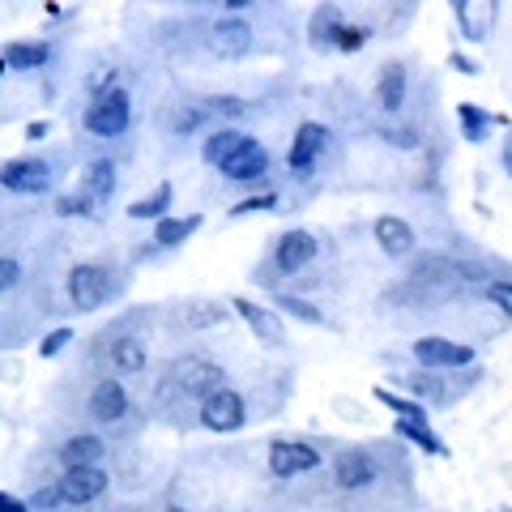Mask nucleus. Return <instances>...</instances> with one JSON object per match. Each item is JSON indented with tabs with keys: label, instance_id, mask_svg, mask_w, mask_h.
Returning a JSON list of instances; mask_svg holds the SVG:
<instances>
[{
	"label": "nucleus",
	"instance_id": "f257e3e1",
	"mask_svg": "<svg viewBox=\"0 0 512 512\" xmlns=\"http://www.w3.org/2000/svg\"><path fill=\"white\" fill-rule=\"evenodd\" d=\"M227 389V372H222V363L205 359V355H180L167 363L163 372V384H158V393H175V397H188V402H205L210 393Z\"/></svg>",
	"mask_w": 512,
	"mask_h": 512
},
{
	"label": "nucleus",
	"instance_id": "f03ea898",
	"mask_svg": "<svg viewBox=\"0 0 512 512\" xmlns=\"http://www.w3.org/2000/svg\"><path fill=\"white\" fill-rule=\"evenodd\" d=\"M308 35L316 47H325V52H342V56H355L363 52L367 43H372L376 30L372 26H363V22H350L342 5H320L312 13V26H308Z\"/></svg>",
	"mask_w": 512,
	"mask_h": 512
},
{
	"label": "nucleus",
	"instance_id": "7ed1b4c3",
	"mask_svg": "<svg viewBox=\"0 0 512 512\" xmlns=\"http://www.w3.org/2000/svg\"><path fill=\"white\" fill-rule=\"evenodd\" d=\"M82 128L99 141H120L128 128H133V94L124 86L99 90L82 111Z\"/></svg>",
	"mask_w": 512,
	"mask_h": 512
},
{
	"label": "nucleus",
	"instance_id": "20e7f679",
	"mask_svg": "<svg viewBox=\"0 0 512 512\" xmlns=\"http://www.w3.org/2000/svg\"><path fill=\"white\" fill-rule=\"evenodd\" d=\"M410 355L423 372H470V367L478 363V350L470 342L440 338V333H427V338L410 342Z\"/></svg>",
	"mask_w": 512,
	"mask_h": 512
},
{
	"label": "nucleus",
	"instance_id": "39448f33",
	"mask_svg": "<svg viewBox=\"0 0 512 512\" xmlns=\"http://www.w3.org/2000/svg\"><path fill=\"white\" fill-rule=\"evenodd\" d=\"M64 291H69V303L77 312H99L103 303L116 295V278H111V269L99 265V261H82L69 269V278H64Z\"/></svg>",
	"mask_w": 512,
	"mask_h": 512
},
{
	"label": "nucleus",
	"instance_id": "423d86ee",
	"mask_svg": "<svg viewBox=\"0 0 512 512\" xmlns=\"http://www.w3.org/2000/svg\"><path fill=\"white\" fill-rule=\"evenodd\" d=\"M0 188L13 192V197H47L56 188V167L39 154H22V158H9L0 167Z\"/></svg>",
	"mask_w": 512,
	"mask_h": 512
},
{
	"label": "nucleus",
	"instance_id": "0eeeda50",
	"mask_svg": "<svg viewBox=\"0 0 512 512\" xmlns=\"http://www.w3.org/2000/svg\"><path fill=\"white\" fill-rule=\"evenodd\" d=\"M197 423H201L205 431H214V436H235V431L248 427V397L227 384V389L210 393V397H205V402L197 406Z\"/></svg>",
	"mask_w": 512,
	"mask_h": 512
},
{
	"label": "nucleus",
	"instance_id": "6e6552de",
	"mask_svg": "<svg viewBox=\"0 0 512 512\" xmlns=\"http://www.w3.org/2000/svg\"><path fill=\"white\" fill-rule=\"evenodd\" d=\"M333 146V128L320 120H303L291 137V150H286V167H291L295 180H308V175L320 167V158Z\"/></svg>",
	"mask_w": 512,
	"mask_h": 512
},
{
	"label": "nucleus",
	"instance_id": "1a4fd4ad",
	"mask_svg": "<svg viewBox=\"0 0 512 512\" xmlns=\"http://www.w3.org/2000/svg\"><path fill=\"white\" fill-rule=\"evenodd\" d=\"M265 461H269V478L291 483V478H299V474H312L325 457H320V448L312 440H274Z\"/></svg>",
	"mask_w": 512,
	"mask_h": 512
},
{
	"label": "nucleus",
	"instance_id": "9d476101",
	"mask_svg": "<svg viewBox=\"0 0 512 512\" xmlns=\"http://www.w3.org/2000/svg\"><path fill=\"white\" fill-rule=\"evenodd\" d=\"M380 483V461L376 453H367V448H342L338 457H333V487L342 495H359L367 487Z\"/></svg>",
	"mask_w": 512,
	"mask_h": 512
},
{
	"label": "nucleus",
	"instance_id": "9b49d317",
	"mask_svg": "<svg viewBox=\"0 0 512 512\" xmlns=\"http://www.w3.org/2000/svg\"><path fill=\"white\" fill-rule=\"evenodd\" d=\"M231 312L244 320V325L252 329V338L269 346V350H282L286 342H291V333H286V320L274 312V308H265V303H256V299H244V295H235L231 299Z\"/></svg>",
	"mask_w": 512,
	"mask_h": 512
},
{
	"label": "nucleus",
	"instance_id": "f8f14e48",
	"mask_svg": "<svg viewBox=\"0 0 512 512\" xmlns=\"http://www.w3.org/2000/svg\"><path fill=\"white\" fill-rule=\"evenodd\" d=\"M56 487H60V500L69 508H86V504H94V500H103L107 495L111 474L103 466H77V470H64L56 478Z\"/></svg>",
	"mask_w": 512,
	"mask_h": 512
},
{
	"label": "nucleus",
	"instance_id": "ddd939ff",
	"mask_svg": "<svg viewBox=\"0 0 512 512\" xmlns=\"http://www.w3.org/2000/svg\"><path fill=\"white\" fill-rule=\"evenodd\" d=\"M128 410H133V402H128V389L116 380V376H103V380H94V389L86 397V414L99 427H116L128 419Z\"/></svg>",
	"mask_w": 512,
	"mask_h": 512
},
{
	"label": "nucleus",
	"instance_id": "4468645a",
	"mask_svg": "<svg viewBox=\"0 0 512 512\" xmlns=\"http://www.w3.org/2000/svg\"><path fill=\"white\" fill-rule=\"evenodd\" d=\"M252 43H256V30L244 18H218L205 30V47H210V56H218V60H244L252 52Z\"/></svg>",
	"mask_w": 512,
	"mask_h": 512
},
{
	"label": "nucleus",
	"instance_id": "2eb2a0df",
	"mask_svg": "<svg viewBox=\"0 0 512 512\" xmlns=\"http://www.w3.org/2000/svg\"><path fill=\"white\" fill-rule=\"evenodd\" d=\"M316 252H320V239H316L312 231L295 227V231L278 235V244H274V269H278V278H295V274H303V269L316 261Z\"/></svg>",
	"mask_w": 512,
	"mask_h": 512
},
{
	"label": "nucleus",
	"instance_id": "dca6fc26",
	"mask_svg": "<svg viewBox=\"0 0 512 512\" xmlns=\"http://www.w3.org/2000/svg\"><path fill=\"white\" fill-rule=\"evenodd\" d=\"M116 188H120V167L111 163V158H94V163H86V171H82L77 197L86 201L90 218H99V210H107V201L116 197Z\"/></svg>",
	"mask_w": 512,
	"mask_h": 512
},
{
	"label": "nucleus",
	"instance_id": "f3484780",
	"mask_svg": "<svg viewBox=\"0 0 512 512\" xmlns=\"http://www.w3.org/2000/svg\"><path fill=\"white\" fill-rule=\"evenodd\" d=\"M269 163H274V158H269V150L261 146V141L256 137H244V146H239L227 163L218 167V175L227 184H261L265 180V171H269Z\"/></svg>",
	"mask_w": 512,
	"mask_h": 512
},
{
	"label": "nucleus",
	"instance_id": "a211bd4d",
	"mask_svg": "<svg viewBox=\"0 0 512 512\" xmlns=\"http://www.w3.org/2000/svg\"><path fill=\"white\" fill-rule=\"evenodd\" d=\"M372 239H376V248L389 256V261H406V256L419 248V235H414V227L406 218H397V214H380L372 222Z\"/></svg>",
	"mask_w": 512,
	"mask_h": 512
},
{
	"label": "nucleus",
	"instance_id": "6ab92c4d",
	"mask_svg": "<svg viewBox=\"0 0 512 512\" xmlns=\"http://www.w3.org/2000/svg\"><path fill=\"white\" fill-rule=\"evenodd\" d=\"M0 60H5V73H39L56 60V47L47 39H9L0 47Z\"/></svg>",
	"mask_w": 512,
	"mask_h": 512
},
{
	"label": "nucleus",
	"instance_id": "aec40b11",
	"mask_svg": "<svg viewBox=\"0 0 512 512\" xmlns=\"http://www.w3.org/2000/svg\"><path fill=\"white\" fill-rule=\"evenodd\" d=\"M453 18H457V30L466 43H487L495 18H500V5H495V0H457Z\"/></svg>",
	"mask_w": 512,
	"mask_h": 512
},
{
	"label": "nucleus",
	"instance_id": "412c9836",
	"mask_svg": "<svg viewBox=\"0 0 512 512\" xmlns=\"http://www.w3.org/2000/svg\"><path fill=\"white\" fill-rule=\"evenodd\" d=\"M107 359H111V367H116L120 376H141L146 372V363H150V342L141 338V333H120V338L111 342Z\"/></svg>",
	"mask_w": 512,
	"mask_h": 512
},
{
	"label": "nucleus",
	"instance_id": "4be33fe9",
	"mask_svg": "<svg viewBox=\"0 0 512 512\" xmlns=\"http://www.w3.org/2000/svg\"><path fill=\"white\" fill-rule=\"evenodd\" d=\"M60 466L64 470H77V466H103V457H107V444L103 436H94V431H82V436H69L60 444Z\"/></svg>",
	"mask_w": 512,
	"mask_h": 512
},
{
	"label": "nucleus",
	"instance_id": "5701e85b",
	"mask_svg": "<svg viewBox=\"0 0 512 512\" xmlns=\"http://www.w3.org/2000/svg\"><path fill=\"white\" fill-rule=\"evenodd\" d=\"M406 99H410V73H406V64H389V69L376 77V103H380V111L397 116V111L406 107Z\"/></svg>",
	"mask_w": 512,
	"mask_h": 512
},
{
	"label": "nucleus",
	"instance_id": "b1692460",
	"mask_svg": "<svg viewBox=\"0 0 512 512\" xmlns=\"http://www.w3.org/2000/svg\"><path fill=\"white\" fill-rule=\"evenodd\" d=\"M500 124H504V120L491 116L487 107H478V103H457V128H461V137H466L470 146H483V141H491V133H495Z\"/></svg>",
	"mask_w": 512,
	"mask_h": 512
},
{
	"label": "nucleus",
	"instance_id": "393cba45",
	"mask_svg": "<svg viewBox=\"0 0 512 512\" xmlns=\"http://www.w3.org/2000/svg\"><path fill=\"white\" fill-rule=\"evenodd\" d=\"M201 222H205L201 214H171V218H163V222L154 227V248H158V252L184 248L188 239L201 231Z\"/></svg>",
	"mask_w": 512,
	"mask_h": 512
},
{
	"label": "nucleus",
	"instance_id": "a878e982",
	"mask_svg": "<svg viewBox=\"0 0 512 512\" xmlns=\"http://www.w3.org/2000/svg\"><path fill=\"white\" fill-rule=\"evenodd\" d=\"M171 205H175V184H158L150 197H141V201H133L128 205V218H137V222H163V218H171Z\"/></svg>",
	"mask_w": 512,
	"mask_h": 512
},
{
	"label": "nucleus",
	"instance_id": "bb28decb",
	"mask_svg": "<svg viewBox=\"0 0 512 512\" xmlns=\"http://www.w3.org/2000/svg\"><path fill=\"white\" fill-rule=\"evenodd\" d=\"M274 312H278V316H291V320H299V325L329 329V316L320 312L312 299H303V295H286V291H278V295H274Z\"/></svg>",
	"mask_w": 512,
	"mask_h": 512
},
{
	"label": "nucleus",
	"instance_id": "cd10ccee",
	"mask_svg": "<svg viewBox=\"0 0 512 512\" xmlns=\"http://www.w3.org/2000/svg\"><path fill=\"white\" fill-rule=\"evenodd\" d=\"M376 402L384 410H393V423H427L431 410L419 402V397H406V393H393V389H376Z\"/></svg>",
	"mask_w": 512,
	"mask_h": 512
},
{
	"label": "nucleus",
	"instance_id": "c85d7f7f",
	"mask_svg": "<svg viewBox=\"0 0 512 512\" xmlns=\"http://www.w3.org/2000/svg\"><path fill=\"white\" fill-rule=\"evenodd\" d=\"M244 137H248V133H239V128H214V133L201 141V158H205L210 167H222L239 146H244Z\"/></svg>",
	"mask_w": 512,
	"mask_h": 512
},
{
	"label": "nucleus",
	"instance_id": "c756f323",
	"mask_svg": "<svg viewBox=\"0 0 512 512\" xmlns=\"http://www.w3.org/2000/svg\"><path fill=\"white\" fill-rule=\"evenodd\" d=\"M393 431H397V440H406L410 448H419L427 457H448V444L431 431V423H393Z\"/></svg>",
	"mask_w": 512,
	"mask_h": 512
},
{
	"label": "nucleus",
	"instance_id": "7c9ffc66",
	"mask_svg": "<svg viewBox=\"0 0 512 512\" xmlns=\"http://www.w3.org/2000/svg\"><path fill=\"white\" fill-rule=\"evenodd\" d=\"M274 210H282V197L278 192H256V197H244L239 205H231V222H239V218H252V214H274Z\"/></svg>",
	"mask_w": 512,
	"mask_h": 512
},
{
	"label": "nucleus",
	"instance_id": "2f4dec72",
	"mask_svg": "<svg viewBox=\"0 0 512 512\" xmlns=\"http://www.w3.org/2000/svg\"><path fill=\"white\" fill-rule=\"evenodd\" d=\"M376 137H384L393 150H423V137H419V128H406V124H380L376 128Z\"/></svg>",
	"mask_w": 512,
	"mask_h": 512
},
{
	"label": "nucleus",
	"instance_id": "473e14b6",
	"mask_svg": "<svg viewBox=\"0 0 512 512\" xmlns=\"http://www.w3.org/2000/svg\"><path fill=\"white\" fill-rule=\"evenodd\" d=\"M483 299H487L491 308L512 325V278H495V282H487V286H483Z\"/></svg>",
	"mask_w": 512,
	"mask_h": 512
},
{
	"label": "nucleus",
	"instance_id": "72a5a7b5",
	"mask_svg": "<svg viewBox=\"0 0 512 512\" xmlns=\"http://www.w3.org/2000/svg\"><path fill=\"white\" fill-rule=\"evenodd\" d=\"M205 111H210L214 120H244L248 103L235 99V94H214V99H205Z\"/></svg>",
	"mask_w": 512,
	"mask_h": 512
},
{
	"label": "nucleus",
	"instance_id": "f704fd0d",
	"mask_svg": "<svg viewBox=\"0 0 512 512\" xmlns=\"http://www.w3.org/2000/svg\"><path fill=\"white\" fill-rule=\"evenodd\" d=\"M210 120H214V116H210V111H205V103H197V107H184L180 116H175V124H171V128H175V133H180V137H192L201 124H210Z\"/></svg>",
	"mask_w": 512,
	"mask_h": 512
},
{
	"label": "nucleus",
	"instance_id": "c9c22d12",
	"mask_svg": "<svg viewBox=\"0 0 512 512\" xmlns=\"http://www.w3.org/2000/svg\"><path fill=\"white\" fill-rule=\"evenodd\" d=\"M73 338H77V333H73L69 325H60V329H52V333H47V338L39 342V355H43V359H56V355H64V350L73 346Z\"/></svg>",
	"mask_w": 512,
	"mask_h": 512
},
{
	"label": "nucleus",
	"instance_id": "e433bc0d",
	"mask_svg": "<svg viewBox=\"0 0 512 512\" xmlns=\"http://www.w3.org/2000/svg\"><path fill=\"white\" fill-rule=\"evenodd\" d=\"M222 316H227V312L214 308V303H197V308L188 312V329H210V325H218Z\"/></svg>",
	"mask_w": 512,
	"mask_h": 512
},
{
	"label": "nucleus",
	"instance_id": "4c0bfd02",
	"mask_svg": "<svg viewBox=\"0 0 512 512\" xmlns=\"http://www.w3.org/2000/svg\"><path fill=\"white\" fill-rule=\"evenodd\" d=\"M30 508H35V512H56V508H64V500H60V487H56V483L39 487L35 495H30Z\"/></svg>",
	"mask_w": 512,
	"mask_h": 512
},
{
	"label": "nucleus",
	"instance_id": "58836bf2",
	"mask_svg": "<svg viewBox=\"0 0 512 512\" xmlns=\"http://www.w3.org/2000/svg\"><path fill=\"white\" fill-rule=\"evenodd\" d=\"M56 214H60V218H90L86 201L77 197V192H60V197H56Z\"/></svg>",
	"mask_w": 512,
	"mask_h": 512
},
{
	"label": "nucleus",
	"instance_id": "ea45409f",
	"mask_svg": "<svg viewBox=\"0 0 512 512\" xmlns=\"http://www.w3.org/2000/svg\"><path fill=\"white\" fill-rule=\"evenodd\" d=\"M18 282H22V265L13 261V256H5V261H0V295H9Z\"/></svg>",
	"mask_w": 512,
	"mask_h": 512
},
{
	"label": "nucleus",
	"instance_id": "a19ab883",
	"mask_svg": "<svg viewBox=\"0 0 512 512\" xmlns=\"http://www.w3.org/2000/svg\"><path fill=\"white\" fill-rule=\"evenodd\" d=\"M448 64H453L461 77H478V73H483V69H478V60H470L466 52H453V56H448Z\"/></svg>",
	"mask_w": 512,
	"mask_h": 512
},
{
	"label": "nucleus",
	"instance_id": "79ce46f5",
	"mask_svg": "<svg viewBox=\"0 0 512 512\" xmlns=\"http://www.w3.org/2000/svg\"><path fill=\"white\" fill-rule=\"evenodd\" d=\"M0 512H35V508H30V500H18L13 491H0Z\"/></svg>",
	"mask_w": 512,
	"mask_h": 512
},
{
	"label": "nucleus",
	"instance_id": "37998d69",
	"mask_svg": "<svg viewBox=\"0 0 512 512\" xmlns=\"http://www.w3.org/2000/svg\"><path fill=\"white\" fill-rule=\"evenodd\" d=\"M47 133H52V120H35V124H26V141H47Z\"/></svg>",
	"mask_w": 512,
	"mask_h": 512
},
{
	"label": "nucleus",
	"instance_id": "c03bdc74",
	"mask_svg": "<svg viewBox=\"0 0 512 512\" xmlns=\"http://www.w3.org/2000/svg\"><path fill=\"white\" fill-rule=\"evenodd\" d=\"M500 163H504L508 180H512V124H508V137H504V146H500Z\"/></svg>",
	"mask_w": 512,
	"mask_h": 512
},
{
	"label": "nucleus",
	"instance_id": "a18cd8bd",
	"mask_svg": "<svg viewBox=\"0 0 512 512\" xmlns=\"http://www.w3.org/2000/svg\"><path fill=\"white\" fill-rule=\"evenodd\" d=\"M163 512H184V504H167V508H163Z\"/></svg>",
	"mask_w": 512,
	"mask_h": 512
}]
</instances>
